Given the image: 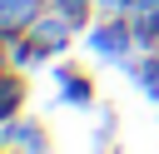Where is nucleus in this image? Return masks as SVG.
I'll return each instance as SVG.
<instances>
[{"label":"nucleus","mask_w":159,"mask_h":154,"mask_svg":"<svg viewBox=\"0 0 159 154\" xmlns=\"http://www.w3.org/2000/svg\"><path fill=\"white\" fill-rule=\"evenodd\" d=\"M35 10H40V0H0V35L35 25Z\"/></svg>","instance_id":"f03ea898"},{"label":"nucleus","mask_w":159,"mask_h":154,"mask_svg":"<svg viewBox=\"0 0 159 154\" xmlns=\"http://www.w3.org/2000/svg\"><path fill=\"white\" fill-rule=\"evenodd\" d=\"M65 104H89V79H84V75H80V79L65 75Z\"/></svg>","instance_id":"423d86ee"},{"label":"nucleus","mask_w":159,"mask_h":154,"mask_svg":"<svg viewBox=\"0 0 159 154\" xmlns=\"http://www.w3.org/2000/svg\"><path fill=\"white\" fill-rule=\"evenodd\" d=\"M70 15H45L40 25H30L35 30V45H40V55H55V50H65V40H70Z\"/></svg>","instance_id":"f257e3e1"},{"label":"nucleus","mask_w":159,"mask_h":154,"mask_svg":"<svg viewBox=\"0 0 159 154\" xmlns=\"http://www.w3.org/2000/svg\"><path fill=\"white\" fill-rule=\"evenodd\" d=\"M134 75H139L144 94H149V99H159V60H144V65H134Z\"/></svg>","instance_id":"39448f33"},{"label":"nucleus","mask_w":159,"mask_h":154,"mask_svg":"<svg viewBox=\"0 0 159 154\" xmlns=\"http://www.w3.org/2000/svg\"><path fill=\"white\" fill-rule=\"evenodd\" d=\"M124 45H129V30L114 20V25H99L94 30V50L104 55V60H114V55H124Z\"/></svg>","instance_id":"7ed1b4c3"},{"label":"nucleus","mask_w":159,"mask_h":154,"mask_svg":"<svg viewBox=\"0 0 159 154\" xmlns=\"http://www.w3.org/2000/svg\"><path fill=\"white\" fill-rule=\"evenodd\" d=\"M0 144H20V149H45L50 139L35 129V124H10V129H0Z\"/></svg>","instance_id":"20e7f679"}]
</instances>
